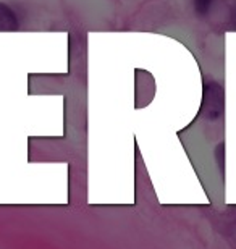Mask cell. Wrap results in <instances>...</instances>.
<instances>
[{"label":"cell","instance_id":"1","mask_svg":"<svg viewBox=\"0 0 236 249\" xmlns=\"http://www.w3.org/2000/svg\"><path fill=\"white\" fill-rule=\"evenodd\" d=\"M18 28L17 13L8 5L0 2V31H15Z\"/></svg>","mask_w":236,"mask_h":249},{"label":"cell","instance_id":"2","mask_svg":"<svg viewBox=\"0 0 236 249\" xmlns=\"http://www.w3.org/2000/svg\"><path fill=\"white\" fill-rule=\"evenodd\" d=\"M212 2H214V0H194V7H196V10H198V13L205 15L209 12Z\"/></svg>","mask_w":236,"mask_h":249}]
</instances>
